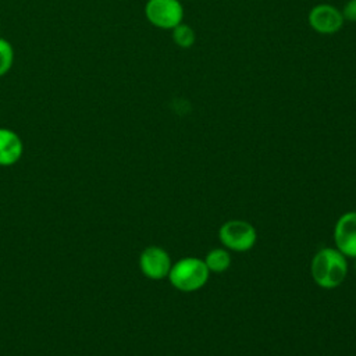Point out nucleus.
Listing matches in <instances>:
<instances>
[{
    "label": "nucleus",
    "mask_w": 356,
    "mask_h": 356,
    "mask_svg": "<svg viewBox=\"0 0 356 356\" xmlns=\"http://www.w3.org/2000/svg\"><path fill=\"white\" fill-rule=\"evenodd\" d=\"M348 264L345 254L338 249L325 248L316 253L312 261V275L317 285L323 288H335L346 277Z\"/></svg>",
    "instance_id": "obj_1"
},
{
    "label": "nucleus",
    "mask_w": 356,
    "mask_h": 356,
    "mask_svg": "<svg viewBox=\"0 0 356 356\" xmlns=\"http://www.w3.org/2000/svg\"><path fill=\"white\" fill-rule=\"evenodd\" d=\"M168 278L179 291L191 292L202 288L209 278V268L206 263L196 257H186L171 266Z\"/></svg>",
    "instance_id": "obj_2"
},
{
    "label": "nucleus",
    "mask_w": 356,
    "mask_h": 356,
    "mask_svg": "<svg viewBox=\"0 0 356 356\" xmlns=\"http://www.w3.org/2000/svg\"><path fill=\"white\" fill-rule=\"evenodd\" d=\"M145 14L152 25L161 29H174L182 22L184 7L179 0H147Z\"/></svg>",
    "instance_id": "obj_3"
},
{
    "label": "nucleus",
    "mask_w": 356,
    "mask_h": 356,
    "mask_svg": "<svg viewBox=\"0 0 356 356\" xmlns=\"http://www.w3.org/2000/svg\"><path fill=\"white\" fill-rule=\"evenodd\" d=\"M220 239L228 249L245 252L254 245L256 231L246 221L232 220L222 224L220 228Z\"/></svg>",
    "instance_id": "obj_4"
},
{
    "label": "nucleus",
    "mask_w": 356,
    "mask_h": 356,
    "mask_svg": "<svg viewBox=\"0 0 356 356\" xmlns=\"http://www.w3.org/2000/svg\"><path fill=\"white\" fill-rule=\"evenodd\" d=\"M342 13L331 4H317L309 13L310 26L321 35L337 33L343 25Z\"/></svg>",
    "instance_id": "obj_5"
},
{
    "label": "nucleus",
    "mask_w": 356,
    "mask_h": 356,
    "mask_svg": "<svg viewBox=\"0 0 356 356\" xmlns=\"http://www.w3.org/2000/svg\"><path fill=\"white\" fill-rule=\"evenodd\" d=\"M139 267L147 278L161 280L168 275L171 268V260L168 253L163 248L149 246L140 253Z\"/></svg>",
    "instance_id": "obj_6"
},
{
    "label": "nucleus",
    "mask_w": 356,
    "mask_h": 356,
    "mask_svg": "<svg viewBox=\"0 0 356 356\" xmlns=\"http://www.w3.org/2000/svg\"><path fill=\"white\" fill-rule=\"evenodd\" d=\"M337 249L350 257H356V211L339 217L334 229Z\"/></svg>",
    "instance_id": "obj_7"
},
{
    "label": "nucleus",
    "mask_w": 356,
    "mask_h": 356,
    "mask_svg": "<svg viewBox=\"0 0 356 356\" xmlns=\"http://www.w3.org/2000/svg\"><path fill=\"white\" fill-rule=\"evenodd\" d=\"M24 153L21 138L8 128H0V167L15 164Z\"/></svg>",
    "instance_id": "obj_8"
},
{
    "label": "nucleus",
    "mask_w": 356,
    "mask_h": 356,
    "mask_svg": "<svg viewBox=\"0 0 356 356\" xmlns=\"http://www.w3.org/2000/svg\"><path fill=\"white\" fill-rule=\"evenodd\" d=\"M229 261H231V257L228 252H225L224 249H213L206 256V260H204L209 271H214V273H222L224 270H227L229 267Z\"/></svg>",
    "instance_id": "obj_9"
},
{
    "label": "nucleus",
    "mask_w": 356,
    "mask_h": 356,
    "mask_svg": "<svg viewBox=\"0 0 356 356\" xmlns=\"http://www.w3.org/2000/svg\"><path fill=\"white\" fill-rule=\"evenodd\" d=\"M172 39H174V42H175L179 47H182V49H189V47H192V44L195 43L196 36H195V31H193L189 25L181 22L179 25H177V26L172 29Z\"/></svg>",
    "instance_id": "obj_10"
},
{
    "label": "nucleus",
    "mask_w": 356,
    "mask_h": 356,
    "mask_svg": "<svg viewBox=\"0 0 356 356\" xmlns=\"http://www.w3.org/2000/svg\"><path fill=\"white\" fill-rule=\"evenodd\" d=\"M13 61H14L13 46L6 39L0 38V76L10 71V68L13 67Z\"/></svg>",
    "instance_id": "obj_11"
},
{
    "label": "nucleus",
    "mask_w": 356,
    "mask_h": 356,
    "mask_svg": "<svg viewBox=\"0 0 356 356\" xmlns=\"http://www.w3.org/2000/svg\"><path fill=\"white\" fill-rule=\"evenodd\" d=\"M341 13L343 19L356 22V0H348Z\"/></svg>",
    "instance_id": "obj_12"
},
{
    "label": "nucleus",
    "mask_w": 356,
    "mask_h": 356,
    "mask_svg": "<svg viewBox=\"0 0 356 356\" xmlns=\"http://www.w3.org/2000/svg\"><path fill=\"white\" fill-rule=\"evenodd\" d=\"M355 270H356V263H355Z\"/></svg>",
    "instance_id": "obj_13"
}]
</instances>
